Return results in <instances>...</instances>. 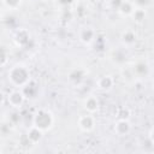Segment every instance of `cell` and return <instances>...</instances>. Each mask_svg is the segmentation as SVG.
Listing matches in <instances>:
<instances>
[{
  "instance_id": "cell-1",
  "label": "cell",
  "mask_w": 154,
  "mask_h": 154,
  "mask_svg": "<svg viewBox=\"0 0 154 154\" xmlns=\"http://www.w3.org/2000/svg\"><path fill=\"white\" fill-rule=\"evenodd\" d=\"M85 108L89 109V111H95L97 108V101L94 97H89L85 101Z\"/></svg>"
},
{
  "instance_id": "cell-2",
  "label": "cell",
  "mask_w": 154,
  "mask_h": 154,
  "mask_svg": "<svg viewBox=\"0 0 154 154\" xmlns=\"http://www.w3.org/2000/svg\"><path fill=\"white\" fill-rule=\"evenodd\" d=\"M99 85H100L101 88H103V89H108V88L112 85V79H111L108 76H106V77H103V78L100 79Z\"/></svg>"
},
{
  "instance_id": "cell-3",
  "label": "cell",
  "mask_w": 154,
  "mask_h": 154,
  "mask_svg": "<svg viewBox=\"0 0 154 154\" xmlns=\"http://www.w3.org/2000/svg\"><path fill=\"white\" fill-rule=\"evenodd\" d=\"M14 100H17L18 103L20 105V103H22V100H23V95H22L19 91H14V93H12L11 96H10V101H11V103H13Z\"/></svg>"
}]
</instances>
